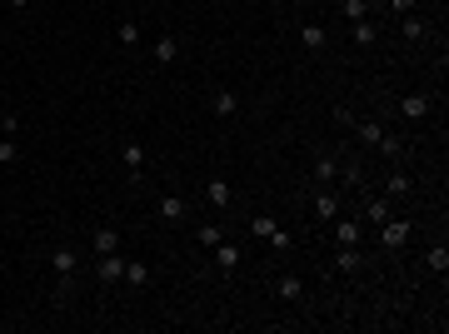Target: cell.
Returning <instances> with one entry per match:
<instances>
[{
	"label": "cell",
	"instance_id": "obj_1",
	"mask_svg": "<svg viewBox=\"0 0 449 334\" xmlns=\"http://www.w3.org/2000/svg\"><path fill=\"white\" fill-rule=\"evenodd\" d=\"M410 235H415V219H405V214H389L384 225H379V245H384L389 255H400V250L410 245Z\"/></svg>",
	"mask_w": 449,
	"mask_h": 334
},
{
	"label": "cell",
	"instance_id": "obj_2",
	"mask_svg": "<svg viewBox=\"0 0 449 334\" xmlns=\"http://www.w3.org/2000/svg\"><path fill=\"white\" fill-rule=\"evenodd\" d=\"M250 230H255L270 250H290V245H295V240H290V235H285V230H279L274 219H270V214H255V219H250Z\"/></svg>",
	"mask_w": 449,
	"mask_h": 334
},
{
	"label": "cell",
	"instance_id": "obj_3",
	"mask_svg": "<svg viewBox=\"0 0 449 334\" xmlns=\"http://www.w3.org/2000/svg\"><path fill=\"white\" fill-rule=\"evenodd\" d=\"M95 280H105V285H120V280H125V259H120V250L95 259Z\"/></svg>",
	"mask_w": 449,
	"mask_h": 334
},
{
	"label": "cell",
	"instance_id": "obj_4",
	"mask_svg": "<svg viewBox=\"0 0 449 334\" xmlns=\"http://www.w3.org/2000/svg\"><path fill=\"white\" fill-rule=\"evenodd\" d=\"M160 219L165 225H185V214H190V200H180V195H160Z\"/></svg>",
	"mask_w": 449,
	"mask_h": 334
},
{
	"label": "cell",
	"instance_id": "obj_5",
	"mask_svg": "<svg viewBox=\"0 0 449 334\" xmlns=\"http://www.w3.org/2000/svg\"><path fill=\"white\" fill-rule=\"evenodd\" d=\"M205 205H215V210H230L235 205V190H230V180H205Z\"/></svg>",
	"mask_w": 449,
	"mask_h": 334
},
{
	"label": "cell",
	"instance_id": "obj_6",
	"mask_svg": "<svg viewBox=\"0 0 449 334\" xmlns=\"http://www.w3.org/2000/svg\"><path fill=\"white\" fill-rule=\"evenodd\" d=\"M329 235H334V250H340V245H360V219H340V214H334L329 219Z\"/></svg>",
	"mask_w": 449,
	"mask_h": 334
},
{
	"label": "cell",
	"instance_id": "obj_7",
	"mask_svg": "<svg viewBox=\"0 0 449 334\" xmlns=\"http://www.w3.org/2000/svg\"><path fill=\"white\" fill-rule=\"evenodd\" d=\"M90 250H95V255H115V250H120V230H115V225H95Z\"/></svg>",
	"mask_w": 449,
	"mask_h": 334
},
{
	"label": "cell",
	"instance_id": "obj_8",
	"mask_svg": "<svg viewBox=\"0 0 449 334\" xmlns=\"http://www.w3.org/2000/svg\"><path fill=\"white\" fill-rule=\"evenodd\" d=\"M274 295L285 300V304H300V300H305V280H300V274H279V280H274Z\"/></svg>",
	"mask_w": 449,
	"mask_h": 334
},
{
	"label": "cell",
	"instance_id": "obj_9",
	"mask_svg": "<svg viewBox=\"0 0 449 334\" xmlns=\"http://www.w3.org/2000/svg\"><path fill=\"white\" fill-rule=\"evenodd\" d=\"M50 264H55V274H61V280H70V274L80 269V255H75L70 245H61V250H50Z\"/></svg>",
	"mask_w": 449,
	"mask_h": 334
},
{
	"label": "cell",
	"instance_id": "obj_10",
	"mask_svg": "<svg viewBox=\"0 0 449 334\" xmlns=\"http://www.w3.org/2000/svg\"><path fill=\"white\" fill-rule=\"evenodd\" d=\"M429 110H434V95H405V100H400V115H405V120H424Z\"/></svg>",
	"mask_w": 449,
	"mask_h": 334
},
{
	"label": "cell",
	"instance_id": "obj_11",
	"mask_svg": "<svg viewBox=\"0 0 449 334\" xmlns=\"http://www.w3.org/2000/svg\"><path fill=\"white\" fill-rule=\"evenodd\" d=\"M334 269H340V274H360V269H365L360 245H340V255H334Z\"/></svg>",
	"mask_w": 449,
	"mask_h": 334
},
{
	"label": "cell",
	"instance_id": "obj_12",
	"mask_svg": "<svg viewBox=\"0 0 449 334\" xmlns=\"http://www.w3.org/2000/svg\"><path fill=\"white\" fill-rule=\"evenodd\" d=\"M215 264H220V274H235V269H240V245L220 240V245H215Z\"/></svg>",
	"mask_w": 449,
	"mask_h": 334
},
{
	"label": "cell",
	"instance_id": "obj_13",
	"mask_svg": "<svg viewBox=\"0 0 449 334\" xmlns=\"http://www.w3.org/2000/svg\"><path fill=\"white\" fill-rule=\"evenodd\" d=\"M334 214H340V195H334V190H320V195H315V219H320V225H329Z\"/></svg>",
	"mask_w": 449,
	"mask_h": 334
},
{
	"label": "cell",
	"instance_id": "obj_14",
	"mask_svg": "<svg viewBox=\"0 0 449 334\" xmlns=\"http://www.w3.org/2000/svg\"><path fill=\"white\" fill-rule=\"evenodd\" d=\"M120 160H125L130 175H140V170H145V145H140V140H125V145H120Z\"/></svg>",
	"mask_w": 449,
	"mask_h": 334
},
{
	"label": "cell",
	"instance_id": "obj_15",
	"mask_svg": "<svg viewBox=\"0 0 449 334\" xmlns=\"http://www.w3.org/2000/svg\"><path fill=\"white\" fill-rule=\"evenodd\" d=\"M384 195H389V200H405V195H415V180H410L405 170H395V175L384 180Z\"/></svg>",
	"mask_w": 449,
	"mask_h": 334
},
{
	"label": "cell",
	"instance_id": "obj_16",
	"mask_svg": "<svg viewBox=\"0 0 449 334\" xmlns=\"http://www.w3.org/2000/svg\"><path fill=\"white\" fill-rule=\"evenodd\" d=\"M125 285L130 290H145L150 285V264L145 259H125Z\"/></svg>",
	"mask_w": 449,
	"mask_h": 334
},
{
	"label": "cell",
	"instance_id": "obj_17",
	"mask_svg": "<svg viewBox=\"0 0 449 334\" xmlns=\"http://www.w3.org/2000/svg\"><path fill=\"white\" fill-rule=\"evenodd\" d=\"M155 60H160V65H175V60H180V40H175V35H160V40H155Z\"/></svg>",
	"mask_w": 449,
	"mask_h": 334
},
{
	"label": "cell",
	"instance_id": "obj_18",
	"mask_svg": "<svg viewBox=\"0 0 449 334\" xmlns=\"http://www.w3.org/2000/svg\"><path fill=\"white\" fill-rule=\"evenodd\" d=\"M355 130H360V140H365V145H374V150H379V145H384V135H389L379 120H355Z\"/></svg>",
	"mask_w": 449,
	"mask_h": 334
},
{
	"label": "cell",
	"instance_id": "obj_19",
	"mask_svg": "<svg viewBox=\"0 0 449 334\" xmlns=\"http://www.w3.org/2000/svg\"><path fill=\"white\" fill-rule=\"evenodd\" d=\"M235 110H240V95H235V90H215V115H220V120H230Z\"/></svg>",
	"mask_w": 449,
	"mask_h": 334
},
{
	"label": "cell",
	"instance_id": "obj_20",
	"mask_svg": "<svg viewBox=\"0 0 449 334\" xmlns=\"http://www.w3.org/2000/svg\"><path fill=\"white\" fill-rule=\"evenodd\" d=\"M389 214H395V210H389V195H384V200H369V205H365V219H369V225H374V230L384 225V219H389Z\"/></svg>",
	"mask_w": 449,
	"mask_h": 334
},
{
	"label": "cell",
	"instance_id": "obj_21",
	"mask_svg": "<svg viewBox=\"0 0 449 334\" xmlns=\"http://www.w3.org/2000/svg\"><path fill=\"white\" fill-rule=\"evenodd\" d=\"M334 175H340V160L320 155V160H315V180H320V185H334Z\"/></svg>",
	"mask_w": 449,
	"mask_h": 334
},
{
	"label": "cell",
	"instance_id": "obj_22",
	"mask_svg": "<svg viewBox=\"0 0 449 334\" xmlns=\"http://www.w3.org/2000/svg\"><path fill=\"white\" fill-rule=\"evenodd\" d=\"M300 45H305V50H324V25H315V20L300 25Z\"/></svg>",
	"mask_w": 449,
	"mask_h": 334
},
{
	"label": "cell",
	"instance_id": "obj_23",
	"mask_svg": "<svg viewBox=\"0 0 449 334\" xmlns=\"http://www.w3.org/2000/svg\"><path fill=\"white\" fill-rule=\"evenodd\" d=\"M424 264H429L434 274H449V250H444V245H434V250L424 255Z\"/></svg>",
	"mask_w": 449,
	"mask_h": 334
},
{
	"label": "cell",
	"instance_id": "obj_24",
	"mask_svg": "<svg viewBox=\"0 0 449 334\" xmlns=\"http://www.w3.org/2000/svg\"><path fill=\"white\" fill-rule=\"evenodd\" d=\"M345 20H369V0H345Z\"/></svg>",
	"mask_w": 449,
	"mask_h": 334
},
{
	"label": "cell",
	"instance_id": "obj_25",
	"mask_svg": "<svg viewBox=\"0 0 449 334\" xmlns=\"http://www.w3.org/2000/svg\"><path fill=\"white\" fill-rule=\"evenodd\" d=\"M195 240H200L205 250H215V245L224 240V230H220V225H200V235H195Z\"/></svg>",
	"mask_w": 449,
	"mask_h": 334
},
{
	"label": "cell",
	"instance_id": "obj_26",
	"mask_svg": "<svg viewBox=\"0 0 449 334\" xmlns=\"http://www.w3.org/2000/svg\"><path fill=\"white\" fill-rule=\"evenodd\" d=\"M400 35H405V40H419V35H424V20L405 15V20H400Z\"/></svg>",
	"mask_w": 449,
	"mask_h": 334
},
{
	"label": "cell",
	"instance_id": "obj_27",
	"mask_svg": "<svg viewBox=\"0 0 449 334\" xmlns=\"http://www.w3.org/2000/svg\"><path fill=\"white\" fill-rule=\"evenodd\" d=\"M355 40H360V45H374V40H379V30H374L369 20H355Z\"/></svg>",
	"mask_w": 449,
	"mask_h": 334
},
{
	"label": "cell",
	"instance_id": "obj_28",
	"mask_svg": "<svg viewBox=\"0 0 449 334\" xmlns=\"http://www.w3.org/2000/svg\"><path fill=\"white\" fill-rule=\"evenodd\" d=\"M20 160V150H15V135H6L0 140V165H15Z\"/></svg>",
	"mask_w": 449,
	"mask_h": 334
},
{
	"label": "cell",
	"instance_id": "obj_29",
	"mask_svg": "<svg viewBox=\"0 0 449 334\" xmlns=\"http://www.w3.org/2000/svg\"><path fill=\"white\" fill-rule=\"evenodd\" d=\"M120 45H140V25L135 20H120Z\"/></svg>",
	"mask_w": 449,
	"mask_h": 334
},
{
	"label": "cell",
	"instance_id": "obj_30",
	"mask_svg": "<svg viewBox=\"0 0 449 334\" xmlns=\"http://www.w3.org/2000/svg\"><path fill=\"white\" fill-rule=\"evenodd\" d=\"M0 135H20V115H0Z\"/></svg>",
	"mask_w": 449,
	"mask_h": 334
},
{
	"label": "cell",
	"instance_id": "obj_31",
	"mask_svg": "<svg viewBox=\"0 0 449 334\" xmlns=\"http://www.w3.org/2000/svg\"><path fill=\"white\" fill-rule=\"evenodd\" d=\"M389 11H395V20H400V15H410V11H415V0H389Z\"/></svg>",
	"mask_w": 449,
	"mask_h": 334
},
{
	"label": "cell",
	"instance_id": "obj_32",
	"mask_svg": "<svg viewBox=\"0 0 449 334\" xmlns=\"http://www.w3.org/2000/svg\"><path fill=\"white\" fill-rule=\"evenodd\" d=\"M6 6H11V11H25V6H30V0H6Z\"/></svg>",
	"mask_w": 449,
	"mask_h": 334
}]
</instances>
